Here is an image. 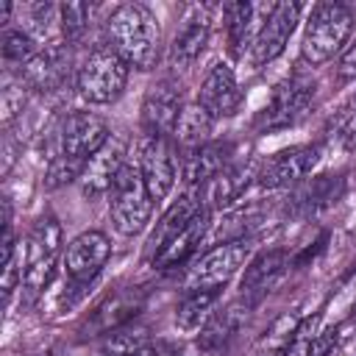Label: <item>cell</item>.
<instances>
[{
	"instance_id": "cell-8",
	"label": "cell",
	"mask_w": 356,
	"mask_h": 356,
	"mask_svg": "<svg viewBox=\"0 0 356 356\" xmlns=\"http://www.w3.org/2000/svg\"><path fill=\"white\" fill-rule=\"evenodd\" d=\"M145 300H147V289L145 286H134V284L106 292L95 303L89 317L81 323V334L83 337H106V334L134 323V317L145 309Z\"/></svg>"
},
{
	"instance_id": "cell-28",
	"label": "cell",
	"mask_w": 356,
	"mask_h": 356,
	"mask_svg": "<svg viewBox=\"0 0 356 356\" xmlns=\"http://www.w3.org/2000/svg\"><path fill=\"white\" fill-rule=\"evenodd\" d=\"M217 300L220 289H186L175 306V325L181 331H197L211 317Z\"/></svg>"
},
{
	"instance_id": "cell-23",
	"label": "cell",
	"mask_w": 356,
	"mask_h": 356,
	"mask_svg": "<svg viewBox=\"0 0 356 356\" xmlns=\"http://www.w3.org/2000/svg\"><path fill=\"white\" fill-rule=\"evenodd\" d=\"M342 186H345L342 175H317L309 184H300L286 197V211L295 217H312L325 206L337 203V197L342 195Z\"/></svg>"
},
{
	"instance_id": "cell-20",
	"label": "cell",
	"mask_w": 356,
	"mask_h": 356,
	"mask_svg": "<svg viewBox=\"0 0 356 356\" xmlns=\"http://www.w3.org/2000/svg\"><path fill=\"white\" fill-rule=\"evenodd\" d=\"M122 167H125V161H122V145L114 142V139H108V142L86 161V167H83V172H81V181H78V184H81V195H83L86 200H97V197L108 195Z\"/></svg>"
},
{
	"instance_id": "cell-14",
	"label": "cell",
	"mask_w": 356,
	"mask_h": 356,
	"mask_svg": "<svg viewBox=\"0 0 356 356\" xmlns=\"http://www.w3.org/2000/svg\"><path fill=\"white\" fill-rule=\"evenodd\" d=\"M181 108H184V100H181L178 83L170 81V78L156 81L147 89L145 100H142V125H145V134L170 139L172 131H175V125H178Z\"/></svg>"
},
{
	"instance_id": "cell-22",
	"label": "cell",
	"mask_w": 356,
	"mask_h": 356,
	"mask_svg": "<svg viewBox=\"0 0 356 356\" xmlns=\"http://www.w3.org/2000/svg\"><path fill=\"white\" fill-rule=\"evenodd\" d=\"M209 214H211V211H206V209L197 211L178 234H172V236L153 253V267H156V270H170V267L184 264L186 259H192L195 250L200 248L206 231H209Z\"/></svg>"
},
{
	"instance_id": "cell-13",
	"label": "cell",
	"mask_w": 356,
	"mask_h": 356,
	"mask_svg": "<svg viewBox=\"0 0 356 356\" xmlns=\"http://www.w3.org/2000/svg\"><path fill=\"white\" fill-rule=\"evenodd\" d=\"M317 161H320V145H295L267 159L264 167L256 172V181L261 189H284L300 184L314 170Z\"/></svg>"
},
{
	"instance_id": "cell-33",
	"label": "cell",
	"mask_w": 356,
	"mask_h": 356,
	"mask_svg": "<svg viewBox=\"0 0 356 356\" xmlns=\"http://www.w3.org/2000/svg\"><path fill=\"white\" fill-rule=\"evenodd\" d=\"M25 92H28V86L22 83L19 75H17V78L6 75V83H3V92H0V106H3V122H6V125H11V120L22 114Z\"/></svg>"
},
{
	"instance_id": "cell-6",
	"label": "cell",
	"mask_w": 356,
	"mask_h": 356,
	"mask_svg": "<svg viewBox=\"0 0 356 356\" xmlns=\"http://www.w3.org/2000/svg\"><path fill=\"white\" fill-rule=\"evenodd\" d=\"M58 253H61V225L56 217L44 214L36 220L28 245H25V273H22V284L31 295H39L50 278L53 270L58 264Z\"/></svg>"
},
{
	"instance_id": "cell-12",
	"label": "cell",
	"mask_w": 356,
	"mask_h": 356,
	"mask_svg": "<svg viewBox=\"0 0 356 356\" xmlns=\"http://www.w3.org/2000/svg\"><path fill=\"white\" fill-rule=\"evenodd\" d=\"M108 256H111L108 236L103 231H83L67 245L61 264H64V273L72 284L89 286L100 275V270L106 267Z\"/></svg>"
},
{
	"instance_id": "cell-9",
	"label": "cell",
	"mask_w": 356,
	"mask_h": 356,
	"mask_svg": "<svg viewBox=\"0 0 356 356\" xmlns=\"http://www.w3.org/2000/svg\"><path fill=\"white\" fill-rule=\"evenodd\" d=\"M136 167L142 172V181H145L150 197L159 203L172 192L181 161H175V150H172L170 139L145 134L139 139V164Z\"/></svg>"
},
{
	"instance_id": "cell-30",
	"label": "cell",
	"mask_w": 356,
	"mask_h": 356,
	"mask_svg": "<svg viewBox=\"0 0 356 356\" xmlns=\"http://www.w3.org/2000/svg\"><path fill=\"white\" fill-rule=\"evenodd\" d=\"M39 42L28 33V31H3V39H0V53H3V61L6 64H14V67H25L36 53H39Z\"/></svg>"
},
{
	"instance_id": "cell-24",
	"label": "cell",
	"mask_w": 356,
	"mask_h": 356,
	"mask_svg": "<svg viewBox=\"0 0 356 356\" xmlns=\"http://www.w3.org/2000/svg\"><path fill=\"white\" fill-rule=\"evenodd\" d=\"M231 153H234V145L228 142H209L197 150H189L181 156V175L189 186H203L209 178H214L222 167L231 164Z\"/></svg>"
},
{
	"instance_id": "cell-27",
	"label": "cell",
	"mask_w": 356,
	"mask_h": 356,
	"mask_svg": "<svg viewBox=\"0 0 356 356\" xmlns=\"http://www.w3.org/2000/svg\"><path fill=\"white\" fill-rule=\"evenodd\" d=\"M197 211H203V203H200V195H197V189L195 192H189V195H184L181 200H175L167 211H164V217L159 220V225H156V231L150 234V239H147V253L153 256L172 234H178Z\"/></svg>"
},
{
	"instance_id": "cell-11",
	"label": "cell",
	"mask_w": 356,
	"mask_h": 356,
	"mask_svg": "<svg viewBox=\"0 0 356 356\" xmlns=\"http://www.w3.org/2000/svg\"><path fill=\"white\" fill-rule=\"evenodd\" d=\"M300 14H303V6L300 3H275L270 17L261 22L256 39H253V47H250V61L253 67H267L270 61H275L289 36L295 33L298 22H300Z\"/></svg>"
},
{
	"instance_id": "cell-31",
	"label": "cell",
	"mask_w": 356,
	"mask_h": 356,
	"mask_svg": "<svg viewBox=\"0 0 356 356\" xmlns=\"http://www.w3.org/2000/svg\"><path fill=\"white\" fill-rule=\"evenodd\" d=\"M89 19H92V6L89 3H61L58 6V22H61V33L67 44H75L83 39V33L89 31Z\"/></svg>"
},
{
	"instance_id": "cell-18",
	"label": "cell",
	"mask_w": 356,
	"mask_h": 356,
	"mask_svg": "<svg viewBox=\"0 0 356 356\" xmlns=\"http://www.w3.org/2000/svg\"><path fill=\"white\" fill-rule=\"evenodd\" d=\"M275 3L253 6V3H225L222 19H225V39L234 58H242L248 47H253V39L261 28V22L270 17Z\"/></svg>"
},
{
	"instance_id": "cell-3",
	"label": "cell",
	"mask_w": 356,
	"mask_h": 356,
	"mask_svg": "<svg viewBox=\"0 0 356 356\" xmlns=\"http://www.w3.org/2000/svg\"><path fill=\"white\" fill-rule=\"evenodd\" d=\"M128 70L131 67L108 44L92 47L75 70V92L89 106H108L122 95Z\"/></svg>"
},
{
	"instance_id": "cell-17",
	"label": "cell",
	"mask_w": 356,
	"mask_h": 356,
	"mask_svg": "<svg viewBox=\"0 0 356 356\" xmlns=\"http://www.w3.org/2000/svg\"><path fill=\"white\" fill-rule=\"evenodd\" d=\"M209 33H211V6H189L170 44L172 64H181V67L195 64V58L209 44Z\"/></svg>"
},
{
	"instance_id": "cell-32",
	"label": "cell",
	"mask_w": 356,
	"mask_h": 356,
	"mask_svg": "<svg viewBox=\"0 0 356 356\" xmlns=\"http://www.w3.org/2000/svg\"><path fill=\"white\" fill-rule=\"evenodd\" d=\"M86 161L81 159H72L67 153H53L50 161H47V170H44V189H58V186H67L72 181H81V172H83Z\"/></svg>"
},
{
	"instance_id": "cell-2",
	"label": "cell",
	"mask_w": 356,
	"mask_h": 356,
	"mask_svg": "<svg viewBox=\"0 0 356 356\" xmlns=\"http://www.w3.org/2000/svg\"><path fill=\"white\" fill-rule=\"evenodd\" d=\"M356 17L345 3H317L306 19V33L300 42V56L309 67H320L345 50L353 33Z\"/></svg>"
},
{
	"instance_id": "cell-1",
	"label": "cell",
	"mask_w": 356,
	"mask_h": 356,
	"mask_svg": "<svg viewBox=\"0 0 356 356\" xmlns=\"http://www.w3.org/2000/svg\"><path fill=\"white\" fill-rule=\"evenodd\" d=\"M106 44L134 70H156L161 61V25L145 3H122L106 19Z\"/></svg>"
},
{
	"instance_id": "cell-16",
	"label": "cell",
	"mask_w": 356,
	"mask_h": 356,
	"mask_svg": "<svg viewBox=\"0 0 356 356\" xmlns=\"http://www.w3.org/2000/svg\"><path fill=\"white\" fill-rule=\"evenodd\" d=\"M197 103H200L214 120L234 117V114L239 111V106H242V92H239V83H236L234 70H231L225 61L211 64V70L206 72V78H203V83H200Z\"/></svg>"
},
{
	"instance_id": "cell-15",
	"label": "cell",
	"mask_w": 356,
	"mask_h": 356,
	"mask_svg": "<svg viewBox=\"0 0 356 356\" xmlns=\"http://www.w3.org/2000/svg\"><path fill=\"white\" fill-rule=\"evenodd\" d=\"M286 267H289V253L286 250L275 248V250L259 253L245 267V275L239 281V300L253 309L261 298H267V292H273L278 286V281L286 275Z\"/></svg>"
},
{
	"instance_id": "cell-19",
	"label": "cell",
	"mask_w": 356,
	"mask_h": 356,
	"mask_svg": "<svg viewBox=\"0 0 356 356\" xmlns=\"http://www.w3.org/2000/svg\"><path fill=\"white\" fill-rule=\"evenodd\" d=\"M70 72V50L67 42L64 44H53V47H42L22 70L19 78L28 89L36 92H56L61 89V83L67 81Z\"/></svg>"
},
{
	"instance_id": "cell-10",
	"label": "cell",
	"mask_w": 356,
	"mask_h": 356,
	"mask_svg": "<svg viewBox=\"0 0 356 356\" xmlns=\"http://www.w3.org/2000/svg\"><path fill=\"white\" fill-rule=\"evenodd\" d=\"M108 139H111V131H108V125H106L103 117H97L95 111L75 108V111H70L61 120L56 153H67L72 159L89 161Z\"/></svg>"
},
{
	"instance_id": "cell-29",
	"label": "cell",
	"mask_w": 356,
	"mask_h": 356,
	"mask_svg": "<svg viewBox=\"0 0 356 356\" xmlns=\"http://www.w3.org/2000/svg\"><path fill=\"white\" fill-rule=\"evenodd\" d=\"M150 345V328L145 323H128L100 339L97 356H136Z\"/></svg>"
},
{
	"instance_id": "cell-5",
	"label": "cell",
	"mask_w": 356,
	"mask_h": 356,
	"mask_svg": "<svg viewBox=\"0 0 356 356\" xmlns=\"http://www.w3.org/2000/svg\"><path fill=\"white\" fill-rule=\"evenodd\" d=\"M314 100V81L306 72H292L275 89L270 92V100L256 117V125L261 131H284L292 128L312 106Z\"/></svg>"
},
{
	"instance_id": "cell-34",
	"label": "cell",
	"mask_w": 356,
	"mask_h": 356,
	"mask_svg": "<svg viewBox=\"0 0 356 356\" xmlns=\"http://www.w3.org/2000/svg\"><path fill=\"white\" fill-rule=\"evenodd\" d=\"M136 356H181V348L170 345V342H150L145 350H139Z\"/></svg>"
},
{
	"instance_id": "cell-4",
	"label": "cell",
	"mask_w": 356,
	"mask_h": 356,
	"mask_svg": "<svg viewBox=\"0 0 356 356\" xmlns=\"http://www.w3.org/2000/svg\"><path fill=\"white\" fill-rule=\"evenodd\" d=\"M153 206H156V200L150 197L139 167L125 164L108 192V214H111L114 228L122 236H134V234L145 231L150 222Z\"/></svg>"
},
{
	"instance_id": "cell-7",
	"label": "cell",
	"mask_w": 356,
	"mask_h": 356,
	"mask_svg": "<svg viewBox=\"0 0 356 356\" xmlns=\"http://www.w3.org/2000/svg\"><path fill=\"white\" fill-rule=\"evenodd\" d=\"M245 259H248V239L217 242L192 261L184 284L186 289H222L239 273Z\"/></svg>"
},
{
	"instance_id": "cell-21",
	"label": "cell",
	"mask_w": 356,
	"mask_h": 356,
	"mask_svg": "<svg viewBox=\"0 0 356 356\" xmlns=\"http://www.w3.org/2000/svg\"><path fill=\"white\" fill-rule=\"evenodd\" d=\"M253 175V167L248 164H236L231 161L228 167H222L214 178H209L203 186H197V195H200V203L206 211H214V209H225L231 203L239 200V195L248 189Z\"/></svg>"
},
{
	"instance_id": "cell-35",
	"label": "cell",
	"mask_w": 356,
	"mask_h": 356,
	"mask_svg": "<svg viewBox=\"0 0 356 356\" xmlns=\"http://www.w3.org/2000/svg\"><path fill=\"white\" fill-rule=\"evenodd\" d=\"M339 139H342L345 147H356V111L345 117L342 131H339Z\"/></svg>"
},
{
	"instance_id": "cell-26",
	"label": "cell",
	"mask_w": 356,
	"mask_h": 356,
	"mask_svg": "<svg viewBox=\"0 0 356 356\" xmlns=\"http://www.w3.org/2000/svg\"><path fill=\"white\" fill-rule=\"evenodd\" d=\"M211 128H214V117L197 100H192V103H184L172 139L184 153H189L211 142Z\"/></svg>"
},
{
	"instance_id": "cell-25",
	"label": "cell",
	"mask_w": 356,
	"mask_h": 356,
	"mask_svg": "<svg viewBox=\"0 0 356 356\" xmlns=\"http://www.w3.org/2000/svg\"><path fill=\"white\" fill-rule=\"evenodd\" d=\"M248 309H250L248 303L236 300V303H231V306L214 312V314L203 323V331H200V337H197V345H200L203 350H209V353L225 350L228 342L234 339V334L239 331V325H242Z\"/></svg>"
}]
</instances>
